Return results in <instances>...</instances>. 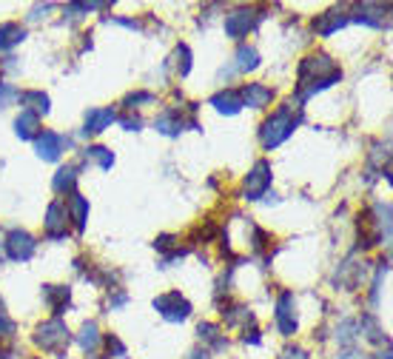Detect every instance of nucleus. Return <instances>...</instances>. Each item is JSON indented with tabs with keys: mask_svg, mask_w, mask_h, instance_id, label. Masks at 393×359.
I'll return each instance as SVG.
<instances>
[{
	"mask_svg": "<svg viewBox=\"0 0 393 359\" xmlns=\"http://www.w3.org/2000/svg\"><path fill=\"white\" fill-rule=\"evenodd\" d=\"M268 185H271V165L265 160H260L257 165H253V172L248 174V180H245V197L260 200L268 191Z\"/></svg>",
	"mask_w": 393,
	"mask_h": 359,
	"instance_id": "423d86ee",
	"label": "nucleus"
},
{
	"mask_svg": "<svg viewBox=\"0 0 393 359\" xmlns=\"http://www.w3.org/2000/svg\"><path fill=\"white\" fill-rule=\"evenodd\" d=\"M75 185H77V169L66 165V169L57 172V177H55V191H57V194H75Z\"/></svg>",
	"mask_w": 393,
	"mask_h": 359,
	"instance_id": "aec40b11",
	"label": "nucleus"
},
{
	"mask_svg": "<svg viewBox=\"0 0 393 359\" xmlns=\"http://www.w3.org/2000/svg\"><path fill=\"white\" fill-rule=\"evenodd\" d=\"M157 129L163 131V134H169V137H174V134L182 131V117H180L177 111H166L163 117L157 120Z\"/></svg>",
	"mask_w": 393,
	"mask_h": 359,
	"instance_id": "4be33fe9",
	"label": "nucleus"
},
{
	"mask_svg": "<svg viewBox=\"0 0 393 359\" xmlns=\"http://www.w3.org/2000/svg\"><path fill=\"white\" fill-rule=\"evenodd\" d=\"M17 94H20V91H17L12 83H0V106H6L12 98H17Z\"/></svg>",
	"mask_w": 393,
	"mask_h": 359,
	"instance_id": "cd10ccee",
	"label": "nucleus"
},
{
	"mask_svg": "<svg viewBox=\"0 0 393 359\" xmlns=\"http://www.w3.org/2000/svg\"><path fill=\"white\" fill-rule=\"evenodd\" d=\"M17 100L26 106V111H32V114H49V98H46L43 91H23V94H17Z\"/></svg>",
	"mask_w": 393,
	"mask_h": 359,
	"instance_id": "dca6fc26",
	"label": "nucleus"
},
{
	"mask_svg": "<svg viewBox=\"0 0 393 359\" xmlns=\"http://www.w3.org/2000/svg\"><path fill=\"white\" fill-rule=\"evenodd\" d=\"M260 66V55L253 46H240V52H237V71H253Z\"/></svg>",
	"mask_w": 393,
	"mask_h": 359,
	"instance_id": "412c9836",
	"label": "nucleus"
},
{
	"mask_svg": "<svg viewBox=\"0 0 393 359\" xmlns=\"http://www.w3.org/2000/svg\"><path fill=\"white\" fill-rule=\"evenodd\" d=\"M211 106L217 109V111H222V114H237L240 109H242V100H240V91H220V94H214L211 98Z\"/></svg>",
	"mask_w": 393,
	"mask_h": 359,
	"instance_id": "2eb2a0df",
	"label": "nucleus"
},
{
	"mask_svg": "<svg viewBox=\"0 0 393 359\" xmlns=\"http://www.w3.org/2000/svg\"><path fill=\"white\" fill-rule=\"evenodd\" d=\"M177 57H180V75L186 77L189 68H191V55H189V46H180L177 49Z\"/></svg>",
	"mask_w": 393,
	"mask_h": 359,
	"instance_id": "bb28decb",
	"label": "nucleus"
},
{
	"mask_svg": "<svg viewBox=\"0 0 393 359\" xmlns=\"http://www.w3.org/2000/svg\"><path fill=\"white\" fill-rule=\"evenodd\" d=\"M15 129H17V137H23V140H35V137L40 134V117L23 109L20 117L15 120Z\"/></svg>",
	"mask_w": 393,
	"mask_h": 359,
	"instance_id": "4468645a",
	"label": "nucleus"
},
{
	"mask_svg": "<svg viewBox=\"0 0 393 359\" xmlns=\"http://www.w3.org/2000/svg\"><path fill=\"white\" fill-rule=\"evenodd\" d=\"M200 337L208 340V342H214L217 348H225V340L220 337V328H217V325H208V322L200 325Z\"/></svg>",
	"mask_w": 393,
	"mask_h": 359,
	"instance_id": "a878e982",
	"label": "nucleus"
},
{
	"mask_svg": "<svg viewBox=\"0 0 393 359\" xmlns=\"http://www.w3.org/2000/svg\"><path fill=\"white\" fill-rule=\"evenodd\" d=\"M276 328H280L285 337L296 331V308H294V294H282L280 302H276Z\"/></svg>",
	"mask_w": 393,
	"mask_h": 359,
	"instance_id": "1a4fd4ad",
	"label": "nucleus"
},
{
	"mask_svg": "<svg viewBox=\"0 0 393 359\" xmlns=\"http://www.w3.org/2000/svg\"><path fill=\"white\" fill-rule=\"evenodd\" d=\"M66 214H72L75 228H77V231H83L86 217H88V203H86L80 194H72V197H68V203H66Z\"/></svg>",
	"mask_w": 393,
	"mask_h": 359,
	"instance_id": "f3484780",
	"label": "nucleus"
},
{
	"mask_svg": "<svg viewBox=\"0 0 393 359\" xmlns=\"http://www.w3.org/2000/svg\"><path fill=\"white\" fill-rule=\"evenodd\" d=\"M345 23H348V17H345L342 12H325V15H319L316 20H314V29H316V35H322V37H331L334 32H339Z\"/></svg>",
	"mask_w": 393,
	"mask_h": 359,
	"instance_id": "ddd939ff",
	"label": "nucleus"
},
{
	"mask_svg": "<svg viewBox=\"0 0 393 359\" xmlns=\"http://www.w3.org/2000/svg\"><path fill=\"white\" fill-rule=\"evenodd\" d=\"M336 80H342V71L331 63V57L316 55V57H305L299 66V98H311V94L334 86Z\"/></svg>",
	"mask_w": 393,
	"mask_h": 359,
	"instance_id": "f257e3e1",
	"label": "nucleus"
},
{
	"mask_svg": "<svg viewBox=\"0 0 393 359\" xmlns=\"http://www.w3.org/2000/svg\"><path fill=\"white\" fill-rule=\"evenodd\" d=\"M37 345L43 351H57L63 345H68V340H72V333H68V328L60 322V320H49V322H43L37 328Z\"/></svg>",
	"mask_w": 393,
	"mask_h": 359,
	"instance_id": "7ed1b4c3",
	"label": "nucleus"
},
{
	"mask_svg": "<svg viewBox=\"0 0 393 359\" xmlns=\"http://www.w3.org/2000/svg\"><path fill=\"white\" fill-rule=\"evenodd\" d=\"M282 359H305V351H299V348H296V351H288Z\"/></svg>",
	"mask_w": 393,
	"mask_h": 359,
	"instance_id": "2f4dec72",
	"label": "nucleus"
},
{
	"mask_svg": "<svg viewBox=\"0 0 393 359\" xmlns=\"http://www.w3.org/2000/svg\"><path fill=\"white\" fill-rule=\"evenodd\" d=\"M83 160L88 163V160H95L100 169H111V163H114V154L108 151V149H103V146H91V149H86L83 151Z\"/></svg>",
	"mask_w": 393,
	"mask_h": 359,
	"instance_id": "b1692460",
	"label": "nucleus"
},
{
	"mask_svg": "<svg viewBox=\"0 0 393 359\" xmlns=\"http://www.w3.org/2000/svg\"><path fill=\"white\" fill-rule=\"evenodd\" d=\"M296 120H299V117H294V106H282V109H276V111L265 120V123H262V131H260L262 146L271 151V149L280 146L282 140H288V137L294 134Z\"/></svg>",
	"mask_w": 393,
	"mask_h": 359,
	"instance_id": "f03ea898",
	"label": "nucleus"
},
{
	"mask_svg": "<svg viewBox=\"0 0 393 359\" xmlns=\"http://www.w3.org/2000/svg\"><path fill=\"white\" fill-rule=\"evenodd\" d=\"M68 288H63V285H46V291H43V297H46V302H49V308L52 311H57V314H63V311L68 308Z\"/></svg>",
	"mask_w": 393,
	"mask_h": 359,
	"instance_id": "a211bd4d",
	"label": "nucleus"
},
{
	"mask_svg": "<svg viewBox=\"0 0 393 359\" xmlns=\"http://www.w3.org/2000/svg\"><path fill=\"white\" fill-rule=\"evenodd\" d=\"M126 294H114V297H108V308H120V305H126Z\"/></svg>",
	"mask_w": 393,
	"mask_h": 359,
	"instance_id": "7c9ffc66",
	"label": "nucleus"
},
{
	"mask_svg": "<svg viewBox=\"0 0 393 359\" xmlns=\"http://www.w3.org/2000/svg\"><path fill=\"white\" fill-rule=\"evenodd\" d=\"M80 348L83 351H95L97 345H100V331H97V325L95 322H86L83 325V331H80Z\"/></svg>",
	"mask_w": 393,
	"mask_h": 359,
	"instance_id": "5701e85b",
	"label": "nucleus"
},
{
	"mask_svg": "<svg viewBox=\"0 0 393 359\" xmlns=\"http://www.w3.org/2000/svg\"><path fill=\"white\" fill-rule=\"evenodd\" d=\"M35 239H32V234H26V231H12L9 237H6V251H9V257L12 259H17V262H26L32 254H35Z\"/></svg>",
	"mask_w": 393,
	"mask_h": 359,
	"instance_id": "0eeeda50",
	"label": "nucleus"
},
{
	"mask_svg": "<svg viewBox=\"0 0 393 359\" xmlns=\"http://www.w3.org/2000/svg\"><path fill=\"white\" fill-rule=\"evenodd\" d=\"M237 322H253V314H248V308L237 305L225 314V325H237Z\"/></svg>",
	"mask_w": 393,
	"mask_h": 359,
	"instance_id": "393cba45",
	"label": "nucleus"
},
{
	"mask_svg": "<svg viewBox=\"0 0 393 359\" xmlns=\"http://www.w3.org/2000/svg\"><path fill=\"white\" fill-rule=\"evenodd\" d=\"M257 12L253 9H237V12H231L228 17H225V35L228 37H245L253 26H257Z\"/></svg>",
	"mask_w": 393,
	"mask_h": 359,
	"instance_id": "39448f33",
	"label": "nucleus"
},
{
	"mask_svg": "<svg viewBox=\"0 0 393 359\" xmlns=\"http://www.w3.org/2000/svg\"><path fill=\"white\" fill-rule=\"evenodd\" d=\"M240 100H242V106L262 109V106H268V103L274 100V91H271L268 86H262V83H248V86H242V91H240Z\"/></svg>",
	"mask_w": 393,
	"mask_h": 359,
	"instance_id": "9d476101",
	"label": "nucleus"
},
{
	"mask_svg": "<svg viewBox=\"0 0 393 359\" xmlns=\"http://www.w3.org/2000/svg\"><path fill=\"white\" fill-rule=\"evenodd\" d=\"M66 205L63 203H52L49 205V214H46V234H49L52 239H60L66 237Z\"/></svg>",
	"mask_w": 393,
	"mask_h": 359,
	"instance_id": "9b49d317",
	"label": "nucleus"
},
{
	"mask_svg": "<svg viewBox=\"0 0 393 359\" xmlns=\"http://www.w3.org/2000/svg\"><path fill=\"white\" fill-rule=\"evenodd\" d=\"M339 359H362V353H356V351H348V353H342Z\"/></svg>",
	"mask_w": 393,
	"mask_h": 359,
	"instance_id": "473e14b6",
	"label": "nucleus"
},
{
	"mask_svg": "<svg viewBox=\"0 0 393 359\" xmlns=\"http://www.w3.org/2000/svg\"><path fill=\"white\" fill-rule=\"evenodd\" d=\"M114 123V111L111 109H91L86 114V129L83 134H100Z\"/></svg>",
	"mask_w": 393,
	"mask_h": 359,
	"instance_id": "f8f14e48",
	"label": "nucleus"
},
{
	"mask_svg": "<svg viewBox=\"0 0 393 359\" xmlns=\"http://www.w3.org/2000/svg\"><path fill=\"white\" fill-rule=\"evenodd\" d=\"M339 340H342V342H351V340H354V322H342V328H339Z\"/></svg>",
	"mask_w": 393,
	"mask_h": 359,
	"instance_id": "c85d7f7f",
	"label": "nucleus"
},
{
	"mask_svg": "<svg viewBox=\"0 0 393 359\" xmlns=\"http://www.w3.org/2000/svg\"><path fill=\"white\" fill-rule=\"evenodd\" d=\"M154 308H157L166 320H171V322H182V320L191 314V305L180 297V291H169V294H163V297H157V300H154Z\"/></svg>",
	"mask_w": 393,
	"mask_h": 359,
	"instance_id": "20e7f679",
	"label": "nucleus"
},
{
	"mask_svg": "<svg viewBox=\"0 0 393 359\" xmlns=\"http://www.w3.org/2000/svg\"><path fill=\"white\" fill-rule=\"evenodd\" d=\"M23 37H26V29H23L20 23H3V26H0V49H12Z\"/></svg>",
	"mask_w": 393,
	"mask_h": 359,
	"instance_id": "6ab92c4d",
	"label": "nucleus"
},
{
	"mask_svg": "<svg viewBox=\"0 0 393 359\" xmlns=\"http://www.w3.org/2000/svg\"><path fill=\"white\" fill-rule=\"evenodd\" d=\"M106 345H108V351H114L117 356H123V353H126V345H123L117 337H108V340H106Z\"/></svg>",
	"mask_w": 393,
	"mask_h": 359,
	"instance_id": "c756f323",
	"label": "nucleus"
},
{
	"mask_svg": "<svg viewBox=\"0 0 393 359\" xmlns=\"http://www.w3.org/2000/svg\"><path fill=\"white\" fill-rule=\"evenodd\" d=\"M35 146H37V154L43 160H57L63 154V149L68 146V140H63L57 131H43L35 137Z\"/></svg>",
	"mask_w": 393,
	"mask_h": 359,
	"instance_id": "6e6552de",
	"label": "nucleus"
}]
</instances>
